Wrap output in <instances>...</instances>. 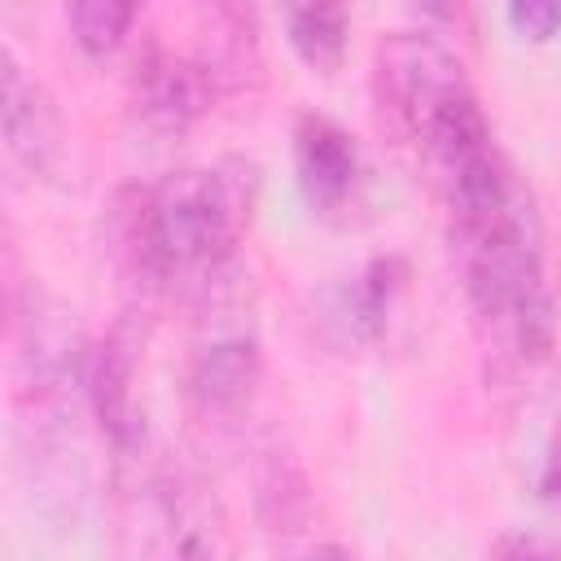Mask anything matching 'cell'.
Wrapping results in <instances>:
<instances>
[{"label":"cell","instance_id":"1","mask_svg":"<svg viewBox=\"0 0 561 561\" xmlns=\"http://www.w3.org/2000/svg\"><path fill=\"white\" fill-rule=\"evenodd\" d=\"M451 237L469 307L486 337L522 364L543 359L552 351L557 311L543 276V232L530 193L517 184L495 206L451 219Z\"/></svg>","mask_w":561,"mask_h":561},{"label":"cell","instance_id":"7","mask_svg":"<svg viewBox=\"0 0 561 561\" xmlns=\"http://www.w3.org/2000/svg\"><path fill=\"white\" fill-rule=\"evenodd\" d=\"M259 342L245 333L215 337L193 359V394L206 412H241L259 386Z\"/></svg>","mask_w":561,"mask_h":561},{"label":"cell","instance_id":"2","mask_svg":"<svg viewBox=\"0 0 561 561\" xmlns=\"http://www.w3.org/2000/svg\"><path fill=\"white\" fill-rule=\"evenodd\" d=\"M241 228L237 188L219 171H171L140 193L131 215V245L149 280L206 285L232 259Z\"/></svg>","mask_w":561,"mask_h":561},{"label":"cell","instance_id":"9","mask_svg":"<svg viewBox=\"0 0 561 561\" xmlns=\"http://www.w3.org/2000/svg\"><path fill=\"white\" fill-rule=\"evenodd\" d=\"M294 53L311 70H337L346 53V0H280Z\"/></svg>","mask_w":561,"mask_h":561},{"label":"cell","instance_id":"6","mask_svg":"<svg viewBox=\"0 0 561 561\" xmlns=\"http://www.w3.org/2000/svg\"><path fill=\"white\" fill-rule=\"evenodd\" d=\"M4 140H9L13 158L26 162L39 175H48L57 167V158H61L57 110L44 96V88L22 75L13 53H4Z\"/></svg>","mask_w":561,"mask_h":561},{"label":"cell","instance_id":"12","mask_svg":"<svg viewBox=\"0 0 561 561\" xmlns=\"http://www.w3.org/2000/svg\"><path fill=\"white\" fill-rule=\"evenodd\" d=\"M508 26L530 44H548L561 35V0H508Z\"/></svg>","mask_w":561,"mask_h":561},{"label":"cell","instance_id":"13","mask_svg":"<svg viewBox=\"0 0 561 561\" xmlns=\"http://www.w3.org/2000/svg\"><path fill=\"white\" fill-rule=\"evenodd\" d=\"M543 495L548 500H561V430H557V443H552L548 465H543Z\"/></svg>","mask_w":561,"mask_h":561},{"label":"cell","instance_id":"10","mask_svg":"<svg viewBox=\"0 0 561 561\" xmlns=\"http://www.w3.org/2000/svg\"><path fill=\"white\" fill-rule=\"evenodd\" d=\"M399 280H403V263L399 259H377L337 294L333 316H337L346 342H373L386 329V311H390V298H394Z\"/></svg>","mask_w":561,"mask_h":561},{"label":"cell","instance_id":"5","mask_svg":"<svg viewBox=\"0 0 561 561\" xmlns=\"http://www.w3.org/2000/svg\"><path fill=\"white\" fill-rule=\"evenodd\" d=\"M294 167L307 202L316 210H337L359 180V153L355 140L324 114H302L294 127Z\"/></svg>","mask_w":561,"mask_h":561},{"label":"cell","instance_id":"4","mask_svg":"<svg viewBox=\"0 0 561 561\" xmlns=\"http://www.w3.org/2000/svg\"><path fill=\"white\" fill-rule=\"evenodd\" d=\"M136 114L153 127V131H184L193 127L210 101H215V70L197 66L188 57L175 53H149L136 70Z\"/></svg>","mask_w":561,"mask_h":561},{"label":"cell","instance_id":"3","mask_svg":"<svg viewBox=\"0 0 561 561\" xmlns=\"http://www.w3.org/2000/svg\"><path fill=\"white\" fill-rule=\"evenodd\" d=\"M373 88H377L381 118L403 140H412L456 96L473 92L469 79H465L460 57H451L438 39L412 35V31H399V35H390V39L377 44Z\"/></svg>","mask_w":561,"mask_h":561},{"label":"cell","instance_id":"8","mask_svg":"<svg viewBox=\"0 0 561 561\" xmlns=\"http://www.w3.org/2000/svg\"><path fill=\"white\" fill-rule=\"evenodd\" d=\"M83 386L101 430L118 447H127L136 438V421H131V351L123 346V337H105L101 346H92L83 364Z\"/></svg>","mask_w":561,"mask_h":561},{"label":"cell","instance_id":"14","mask_svg":"<svg viewBox=\"0 0 561 561\" xmlns=\"http://www.w3.org/2000/svg\"><path fill=\"white\" fill-rule=\"evenodd\" d=\"M224 9H228V22L237 31H250L254 35V9H259V0H224Z\"/></svg>","mask_w":561,"mask_h":561},{"label":"cell","instance_id":"11","mask_svg":"<svg viewBox=\"0 0 561 561\" xmlns=\"http://www.w3.org/2000/svg\"><path fill=\"white\" fill-rule=\"evenodd\" d=\"M145 0H70V35L92 57L105 61L127 39Z\"/></svg>","mask_w":561,"mask_h":561},{"label":"cell","instance_id":"15","mask_svg":"<svg viewBox=\"0 0 561 561\" xmlns=\"http://www.w3.org/2000/svg\"><path fill=\"white\" fill-rule=\"evenodd\" d=\"M416 4H421L425 13H434V18H456L465 0H416Z\"/></svg>","mask_w":561,"mask_h":561}]
</instances>
